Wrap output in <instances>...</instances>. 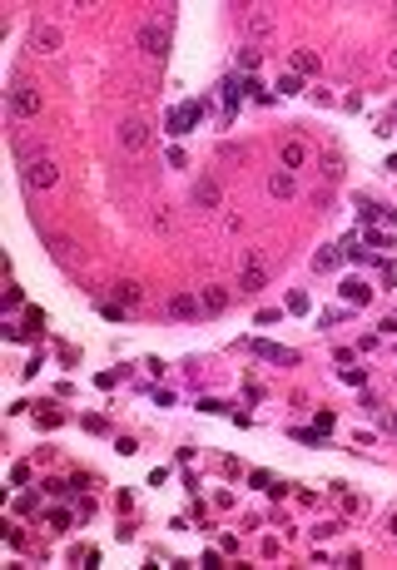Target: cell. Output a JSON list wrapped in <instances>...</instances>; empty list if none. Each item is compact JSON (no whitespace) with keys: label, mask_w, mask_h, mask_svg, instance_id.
I'll return each mask as SVG.
<instances>
[{"label":"cell","mask_w":397,"mask_h":570,"mask_svg":"<svg viewBox=\"0 0 397 570\" xmlns=\"http://www.w3.org/2000/svg\"><path fill=\"white\" fill-rule=\"evenodd\" d=\"M134 40H139V50H144V55L164 60V50H169V25H159V20H144Z\"/></svg>","instance_id":"cell-1"},{"label":"cell","mask_w":397,"mask_h":570,"mask_svg":"<svg viewBox=\"0 0 397 570\" xmlns=\"http://www.w3.org/2000/svg\"><path fill=\"white\" fill-rule=\"evenodd\" d=\"M338 258H343V248H318V253H313V268H318V273H333V268H338Z\"/></svg>","instance_id":"cell-15"},{"label":"cell","mask_w":397,"mask_h":570,"mask_svg":"<svg viewBox=\"0 0 397 570\" xmlns=\"http://www.w3.org/2000/svg\"><path fill=\"white\" fill-rule=\"evenodd\" d=\"M35 50H45V55L60 50V30L55 25H35Z\"/></svg>","instance_id":"cell-14"},{"label":"cell","mask_w":397,"mask_h":570,"mask_svg":"<svg viewBox=\"0 0 397 570\" xmlns=\"http://www.w3.org/2000/svg\"><path fill=\"white\" fill-rule=\"evenodd\" d=\"M239 65H243V70H258V50L243 45V50H239Z\"/></svg>","instance_id":"cell-20"},{"label":"cell","mask_w":397,"mask_h":570,"mask_svg":"<svg viewBox=\"0 0 397 570\" xmlns=\"http://www.w3.org/2000/svg\"><path fill=\"white\" fill-rule=\"evenodd\" d=\"M199 308L208 312V318H219V312L228 308V288H219V283H208V288H199Z\"/></svg>","instance_id":"cell-8"},{"label":"cell","mask_w":397,"mask_h":570,"mask_svg":"<svg viewBox=\"0 0 397 570\" xmlns=\"http://www.w3.org/2000/svg\"><path fill=\"white\" fill-rule=\"evenodd\" d=\"M10 110L20 119H35L40 114V90H35V84H15V90H10Z\"/></svg>","instance_id":"cell-4"},{"label":"cell","mask_w":397,"mask_h":570,"mask_svg":"<svg viewBox=\"0 0 397 570\" xmlns=\"http://www.w3.org/2000/svg\"><path fill=\"white\" fill-rule=\"evenodd\" d=\"M383 283H387V288H397V268H392V263H383Z\"/></svg>","instance_id":"cell-25"},{"label":"cell","mask_w":397,"mask_h":570,"mask_svg":"<svg viewBox=\"0 0 397 570\" xmlns=\"http://www.w3.org/2000/svg\"><path fill=\"white\" fill-rule=\"evenodd\" d=\"M219 199H224V194H219L214 179H199V184H194V203H199V208H219Z\"/></svg>","instance_id":"cell-11"},{"label":"cell","mask_w":397,"mask_h":570,"mask_svg":"<svg viewBox=\"0 0 397 570\" xmlns=\"http://www.w3.org/2000/svg\"><path fill=\"white\" fill-rule=\"evenodd\" d=\"M199 119H204V104L194 99V104H179V110H169V119H164V124H169V134L179 139V134H189Z\"/></svg>","instance_id":"cell-3"},{"label":"cell","mask_w":397,"mask_h":570,"mask_svg":"<svg viewBox=\"0 0 397 570\" xmlns=\"http://www.w3.org/2000/svg\"><path fill=\"white\" fill-rule=\"evenodd\" d=\"M293 70H298V75H318V55H313V50H298V55H293Z\"/></svg>","instance_id":"cell-18"},{"label":"cell","mask_w":397,"mask_h":570,"mask_svg":"<svg viewBox=\"0 0 397 570\" xmlns=\"http://www.w3.org/2000/svg\"><path fill=\"white\" fill-rule=\"evenodd\" d=\"M115 303L119 308H134L139 303V283H115Z\"/></svg>","instance_id":"cell-16"},{"label":"cell","mask_w":397,"mask_h":570,"mask_svg":"<svg viewBox=\"0 0 397 570\" xmlns=\"http://www.w3.org/2000/svg\"><path fill=\"white\" fill-rule=\"evenodd\" d=\"M338 293H343V303H358V308H363V303H372V288H368L363 278H348Z\"/></svg>","instance_id":"cell-12"},{"label":"cell","mask_w":397,"mask_h":570,"mask_svg":"<svg viewBox=\"0 0 397 570\" xmlns=\"http://www.w3.org/2000/svg\"><path fill=\"white\" fill-rule=\"evenodd\" d=\"M268 194H274V199H288V194H293V174H288V169L268 174Z\"/></svg>","instance_id":"cell-13"},{"label":"cell","mask_w":397,"mask_h":570,"mask_svg":"<svg viewBox=\"0 0 397 570\" xmlns=\"http://www.w3.org/2000/svg\"><path fill=\"white\" fill-rule=\"evenodd\" d=\"M243 10H248V15H243V30L254 35V40H263L268 30H274V20H268V10H263V5H243Z\"/></svg>","instance_id":"cell-9"},{"label":"cell","mask_w":397,"mask_h":570,"mask_svg":"<svg viewBox=\"0 0 397 570\" xmlns=\"http://www.w3.org/2000/svg\"><path fill=\"white\" fill-rule=\"evenodd\" d=\"M254 352L268 357V362H283V367H293V362H298V352H293V347H278V343H254Z\"/></svg>","instance_id":"cell-10"},{"label":"cell","mask_w":397,"mask_h":570,"mask_svg":"<svg viewBox=\"0 0 397 570\" xmlns=\"http://www.w3.org/2000/svg\"><path fill=\"white\" fill-rule=\"evenodd\" d=\"M278 95H298V75H283L278 79Z\"/></svg>","instance_id":"cell-22"},{"label":"cell","mask_w":397,"mask_h":570,"mask_svg":"<svg viewBox=\"0 0 397 570\" xmlns=\"http://www.w3.org/2000/svg\"><path fill=\"white\" fill-rule=\"evenodd\" d=\"M149 119H124L119 124V144H124V149H130V154H139V149H149Z\"/></svg>","instance_id":"cell-2"},{"label":"cell","mask_w":397,"mask_h":570,"mask_svg":"<svg viewBox=\"0 0 397 570\" xmlns=\"http://www.w3.org/2000/svg\"><path fill=\"white\" fill-rule=\"evenodd\" d=\"M387 531H392V536H397V516H392V521H387Z\"/></svg>","instance_id":"cell-26"},{"label":"cell","mask_w":397,"mask_h":570,"mask_svg":"<svg viewBox=\"0 0 397 570\" xmlns=\"http://www.w3.org/2000/svg\"><path fill=\"white\" fill-rule=\"evenodd\" d=\"M288 312H308V293H293V298H288Z\"/></svg>","instance_id":"cell-23"},{"label":"cell","mask_w":397,"mask_h":570,"mask_svg":"<svg viewBox=\"0 0 397 570\" xmlns=\"http://www.w3.org/2000/svg\"><path fill=\"white\" fill-rule=\"evenodd\" d=\"M35 327H45V318H40V308H30V312H25V332H35Z\"/></svg>","instance_id":"cell-24"},{"label":"cell","mask_w":397,"mask_h":570,"mask_svg":"<svg viewBox=\"0 0 397 570\" xmlns=\"http://www.w3.org/2000/svg\"><path fill=\"white\" fill-rule=\"evenodd\" d=\"M323 174H328V179H343V159L328 154V159H323Z\"/></svg>","instance_id":"cell-21"},{"label":"cell","mask_w":397,"mask_h":570,"mask_svg":"<svg viewBox=\"0 0 397 570\" xmlns=\"http://www.w3.org/2000/svg\"><path fill=\"white\" fill-rule=\"evenodd\" d=\"M268 288V268L248 253V263H243V273H239V293H263Z\"/></svg>","instance_id":"cell-5"},{"label":"cell","mask_w":397,"mask_h":570,"mask_svg":"<svg viewBox=\"0 0 397 570\" xmlns=\"http://www.w3.org/2000/svg\"><path fill=\"white\" fill-rule=\"evenodd\" d=\"M368 243H372V248H383V253H387V248H392V234H387V228H372V234H368Z\"/></svg>","instance_id":"cell-19"},{"label":"cell","mask_w":397,"mask_h":570,"mask_svg":"<svg viewBox=\"0 0 397 570\" xmlns=\"http://www.w3.org/2000/svg\"><path fill=\"white\" fill-rule=\"evenodd\" d=\"M164 312H169V318H179V323H189V318H199V293H174L169 303H164Z\"/></svg>","instance_id":"cell-6"},{"label":"cell","mask_w":397,"mask_h":570,"mask_svg":"<svg viewBox=\"0 0 397 570\" xmlns=\"http://www.w3.org/2000/svg\"><path fill=\"white\" fill-rule=\"evenodd\" d=\"M25 184H30V188H50V184H55V164H50L45 154H40V159H25Z\"/></svg>","instance_id":"cell-7"},{"label":"cell","mask_w":397,"mask_h":570,"mask_svg":"<svg viewBox=\"0 0 397 570\" xmlns=\"http://www.w3.org/2000/svg\"><path fill=\"white\" fill-rule=\"evenodd\" d=\"M303 159H308L303 144H288V149H283V169H288V174H293V169H303Z\"/></svg>","instance_id":"cell-17"},{"label":"cell","mask_w":397,"mask_h":570,"mask_svg":"<svg viewBox=\"0 0 397 570\" xmlns=\"http://www.w3.org/2000/svg\"><path fill=\"white\" fill-rule=\"evenodd\" d=\"M392 70H397V50H392Z\"/></svg>","instance_id":"cell-27"}]
</instances>
